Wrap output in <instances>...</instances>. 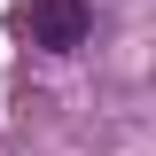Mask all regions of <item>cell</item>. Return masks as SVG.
<instances>
[{
  "label": "cell",
  "mask_w": 156,
  "mask_h": 156,
  "mask_svg": "<svg viewBox=\"0 0 156 156\" xmlns=\"http://www.w3.org/2000/svg\"><path fill=\"white\" fill-rule=\"evenodd\" d=\"M16 39H31V47H47V55H70V47H86V31H94V8L86 0H16Z\"/></svg>",
  "instance_id": "6da1fadb"
}]
</instances>
